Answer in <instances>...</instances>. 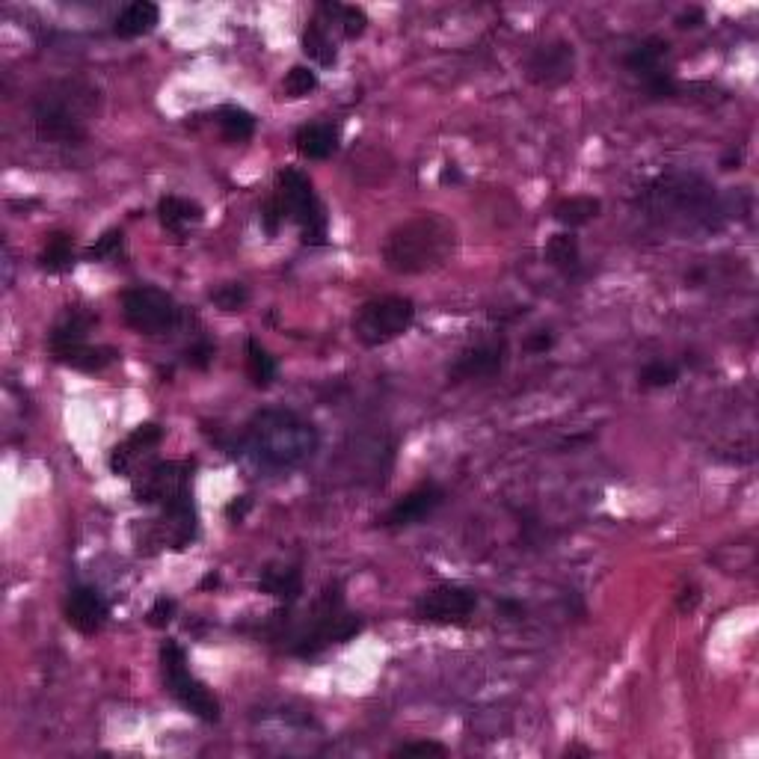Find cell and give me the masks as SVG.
<instances>
[{
    "mask_svg": "<svg viewBox=\"0 0 759 759\" xmlns=\"http://www.w3.org/2000/svg\"><path fill=\"white\" fill-rule=\"evenodd\" d=\"M457 250V226L442 214H416L389 232L383 261L398 276H419L439 270Z\"/></svg>",
    "mask_w": 759,
    "mask_h": 759,
    "instance_id": "1",
    "label": "cell"
},
{
    "mask_svg": "<svg viewBox=\"0 0 759 759\" xmlns=\"http://www.w3.org/2000/svg\"><path fill=\"white\" fill-rule=\"evenodd\" d=\"M101 95L84 81L48 84L33 98V125L39 140L57 146H81L89 134V122L98 116Z\"/></svg>",
    "mask_w": 759,
    "mask_h": 759,
    "instance_id": "2",
    "label": "cell"
},
{
    "mask_svg": "<svg viewBox=\"0 0 759 759\" xmlns=\"http://www.w3.org/2000/svg\"><path fill=\"white\" fill-rule=\"evenodd\" d=\"M318 430L291 410H261L247 424V445L270 469H297L318 451Z\"/></svg>",
    "mask_w": 759,
    "mask_h": 759,
    "instance_id": "3",
    "label": "cell"
},
{
    "mask_svg": "<svg viewBox=\"0 0 759 759\" xmlns=\"http://www.w3.org/2000/svg\"><path fill=\"white\" fill-rule=\"evenodd\" d=\"M644 208L659 223L676 229H697V226L712 229L715 220L721 217L715 190L703 178L682 172L656 178L644 193Z\"/></svg>",
    "mask_w": 759,
    "mask_h": 759,
    "instance_id": "4",
    "label": "cell"
},
{
    "mask_svg": "<svg viewBox=\"0 0 759 759\" xmlns=\"http://www.w3.org/2000/svg\"><path fill=\"white\" fill-rule=\"evenodd\" d=\"M359 632H362V617L344 611L341 585H327L312 605V620L306 632H300L294 641V656L312 659L324 653L330 644H347Z\"/></svg>",
    "mask_w": 759,
    "mask_h": 759,
    "instance_id": "5",
    "label": "cell"
},
{
    "mask_svg": "<svg viewBox=\"0 0 759 759\" xmlns=\"http://www.w3.org/2000/svg\"><path fill=\"white\" fill-rule=\"evenodd\" d=\"M276 199L282 211L300 226L303 244L324 247L327 244V211L312 187V181L300 169H282L276 178Z\"/></svg>",
    "mask_w": 759,
    "mask_h": 759,
    "instance_id": "6",
    "label": "cell"
},
{
    "mask_svg": "<svg viewBox=\"0 0 759 759\" xmlns=\"http://www.w3.org/2000/svg\"><path fill=\"white\" fill-rule=\"evenodd\" d=\"M161 671H164V682L167 691L199 721L205 724H217L220 721V700L214 697V691L190 674L187 668V653L181 644L175 641H164L161 647Z\"/></svg>",
    "mask_w": 759,
    "mask_h": 759,
    "instance_id": "7",
    "label": "cell"
},
{
    "mask_svg": "<svg viewBox=\"0 0 759 759\" xmlns=\"http://www.w3.org/2000/svg\"><path fill=\"white\" fill-rule=\"evenodd\" d=\"M413 321H416L413 300L380 297V300H368L353 315V336L365 347H380V344H389L398 336H404L413 327Z\"/></svg>",
    "mask_w": 759,
    "mask_h": 759,
    "instance_id": "8",
    "label": "cell"
},
{
    "mask_svg": "<svg viewBox=\"0 0 759 759\" xmlns=\"http://www.w3.org/2000/svg\"><path fill=\"white\" fill-rule=\"evenodd\" d=\"M122 318L140 336H164L178 327L181 309L161 288H131L122 297Z\"/></svg>",
    "mask_w": 759,
    "mask_h": 759,
    "instance_id": "9",
    "label": "cell"
},
{
    "mask_svg": "<svg viewBox=\"0 0 759 759\" xmlns=\"http://www.w3.org/2000/svg\"><path fill=\"white\" fill-rule=\"evenodd\" d=\"M190 478L193 463H155L140 481H134V496L140 505L178 507L190 499Z\"/></svg>",
    "mask_w": 759,
    "mask_h": 759,
    "instance_id": "10",
    "label": "cell"
},
{
    "mask_svg": "<svg viewBox=\"0 0 759 759\" xmlns=\"http://www.w3.org/2000/svg\"><path fill=\"white\" fill-rule=\"evenodd\" d=\"M478 608V593L460 585H439L427 591L416 602L413 614L419 623H433V626H463Z\"/></svg>",
    "mask_w": 759,
    "mask_h": 759,
    "instance_id": "11",
    "label": "cell"
},
{
    "mask_svg": "<svg viewBox=\"0 0 759 759\" xmlns=\"http://www.w3.org/2000/svg\"><path fill=\"white\" fill-rule=\"evenodd\" d=\"M576 75V48L564 39L546 42L525 60V78L540 89H558Z\"/></svg>",
    "mask_w": 759,
    "mask_h": 759,
    "instance_id": "12",
    "label": "cell"
},
{
    "mask_svg": "<svg viewBox=\"0 0 759 759\" xmlns=\"http://www.w3.org/2000/svg\"><path fill=\"white\" fill-rule=\"evenodd\" d=\"M507 359V341L505 338H493V341H481L475 347H466L451 371H448V380L451 383H466V380H487V377H496L502 368H505Z\"/></svg>",
    "mask_w": 759,
    "mask_h": 759,
    "instance_id": "13",
    "label": "cell"
},
{
    "mask_svg": "<svg viewBox=\"0 0 759 759\" xmlns=\"http://www.w3.org/2000/svg\"><path fill=\"white\" fill-rule=\"evenodd\" d=\"M445 502V490L433 481L427 484H419L416 490H410L407 496H401L395 505L389 507V513L380 519L383 528H407V525H416L427 519L436 507Z\"/></svg>",
    "mask_w": 759,
    "mask_h": 759,
    "instance_id": "14",
    "label": "cell"
},
{
    "mask_svg": "<svg viewBox=\"0 0 759 759\" xmlns=\"http://www.w3.org/2000/svg\"><path fill=\"white\" fill-rule=\"evenodd\" d=\"M161 439H164V427H161V424L146 422L140 424V427H134V430L128 433V439L119 442V445L110 451V460H107V463H110V472L119 475V478H128L131 469H134V463H137L143 454H149L152 448H158Z\"/></svg>",
    "mask_w": 759,
    "mask_h": 759,
    "instance_id": "15",
    "label": "cell"
},
{
    "mask_svg": "<svg viewBox=\"0 0 759 759\" xmlns=\"http://www.w3.org/2000/svg\"><path fill=\"white\" fill-rule=\"evenodd\" d=\"M110 617V605L95 588H75L66 599V623L81 632V635H95L104 629Z\"/></svg>",
    "mask_w": 759,
    "mask_h": 759,
    "instance_id": "16",
    "label": "cell"
},
{
    "mask_svg": "<svg viewBox=\"0 0 759 759\" xmlns=\"http://www.w3.org/2000/svg\"><path fill=\"white\" fill-rule=\"evenodd\" d=\"M158 24H161V6L152 0H137V3H128L116 15L113 33L119 39H140V36H149Z\"/></svg>",
    "mask_w": 759,
    "mask_h": 759,
    "instance_id": "17",
    "label": "cell"
},
{
    "mask_svg": "<svg viewBox=\"0 0 759 759\" xmlns=\"http://www.w3.org/2000/svg\"><path fill=\"white\" fill-rule=\"evenodd\" d=\"M258 591L270 593L276 599H282L285 605L297 602L300 593H303V576L297 567H288V564H267L258 576Z\"/></svg>",
    "mask_w": 759,
    "mask_h": 759,
    "instance_id": "18",
    "label": "cell"
},
{
    "mask_svg": "<svg viewBox=\"0 0 759 759\" xmlns=\"http://www.w3.org/2000/svg\"><path fill=\"white\" fill-rule=\"evenodd\" d=\"M294 149L309 161H327L338 149V131L333 125H324V122L303 125L294 134Z\"/></svg>",
    "mask_w": 759,
    "mask_h": 759,
    "instance_id": "19",
    "label": "cell"
},
{
    "mask_svg": "<svg viewBox=\"0 0 759 759\" xmlns=\"http://www.w3.org/2000/svg\"><path fill=\"white\" fill-rule=\"evenodd\" d=\"M158 217H161V226L167 232H175V235H184L190 226L202 223L205 211L199 202L193 199H181V196H164L158 202Z\"/></svg>",
    "mask_w": 759,
    "mask_h": 759,
    "instance_id": "20",
    "label": "cell"
},
{
    "mask_svg": "<svg viewBox=\"0 0 759 759\" xmlns=\"http://www.w3.org/2000/svg\"><path fill=\"white\" fill-rule=\"evenodd\" d=\"M57 362L75 368V371H84V374H98L104 368H110L116 359H119V350L116 347H92V344H78V347H69V350H60L54 353Z\"/></svg>",
    "mask_w": 759,
    "mask_h": 759,
    "instance_id": "21",
    "label": "cell"
},
{
    "mask_svg": "<svg viewBox=\"0 0 759 759\" xmlns=\"http://www.w3.org/2000/svg\"><path fill=\"white\" fill-rule=\"evenodd\" d=\"M668 54V42L662 39V36H650V39H644L641 45H635L629 54H626V69L632 72V75H638L641 81H647L650 75H656V72H662V57Z\"/></svg>",
    "mask_w": 759,
    "mask_h": 759,
    "instance_id": "22",
    "label": "cell"
},
{
    "mask_svg": "<svg viewBox=\"0 0 759 759\" xmlns=\"http://www.w3.org/2000/svg\"><path fill=\"white\" fill-rule=\"evenodd\" d=\"M92 315L84 312V309H69L63 315V321L54 327L51 333V353H60V350H69V347H78V344H86V333L92 327Z\"/></svg>",
    "mask_w": 759,
    "mask_h": 759,
    "instance_id": "23",
    "label": "cell"
},
{
    "mask_svg": "<svg viewBox=\"0 0 759 759\" xmlns=\"http://www.w3.org/2000/svg\"><path fill=\"white\" fill-rule=\"evenodd\" d=\"M300 45H303V54H306L312 63H318L321 69H330V66H336V60H338L336 42H333L330 30H327L324 24H318L315 18H312V21H309V27L303 30V39H300Z\"/></svg>",
    "mask_w": 759,
    "mask_h": 759,
    "instance_id": "24",
    "label": "cell"
},
{
    "mask_svg": "<svg viewBox=\"0 0 759 759\" xmlns=\"http://www.w3.org/2000/svg\"><path fill=\"white\" fill-rule=\"evenodd\" d=\"M599 211H602V202L599 199H593V196H570V199H564V202H558L555 205V220L564 226V229H582V226H588L591 220L599 217Z\"/></svg>",
    "mask_w": 759,
    "mask_h": 759,
    "instance_id": "25",
    "label": "cell"
},
{
    "mask_svg": "<svg viewBox=\"0 0 759 759\" xmlns=\"http://www.w3.org/2000/svg\"><path fill=\"white\" fill-rule=\"evenodd\" d=\"M75 264V244H72V235L66 232H54L45 244V250L39 255V267L48 270V273H66L72 270Z\"/></svg>",
    "mask_w": 759,
    "mask_h": 759,
    "instance_id": "26",
    "label": "cell"
},
{
    "mask_svg": "<svg viewBox=\"0 0 759 759\" xmlns=\"http://www.w3.org/2000/svg\"><path fill=\"white\" fill-rule=\"evenodd\" d=\"M217 125L226 143H247L255 134V116L244 107H223L217 113Z\"/></svg>",
    "mask_w": 759,
    "mask_h": 759,
    "instance_id": "27",
    "label": "cell"
},
{
    "mask_svg": "<svg viewBox=\"0 0 759 759\" xmlns=\"http://www.w3.org/2000/svg\"><path fill=\"white\" fill-rule=\"evenodd\" d=\"M546 261L561 270V273H576L579 270V241L573 232H558L546 244Z\"/></svg>",
    "mask_w": 759,
    "mask_h": 759,
    "instance_id": "28",
    "label": "cell"
},
{
    "mask_svg": "<svg viewBox=\"0 0 759 759\" xmlns=\"http://www.w3.org/2000/svg\"><path fill=\"white\" fill-rule=\"evenodd\" d=\"M247 374L258 389H267L276 380V359L267 353V347H261L258 338L247 341Z\"/></svg>",
    "mask_w": 759,
    "mask_h": 759,
    "instance_id": "29",
    "label": "cell"
},
{
    "mask_svg": "<svg viewBox=\"0 0 759 759\" xmlns=\"http://www.w3.org/2000/svg\"><path fill=\"white\" fill-rule=\"evenodd\" d=\"M211 300H214V306H220L223 312H238V309L247 306L250 291H247L241 282H226V285H220V288L211 291Z\"/></svg>",
    "mask_w": 759,
    "mask_h": 759,
    "instance_id": "30",
    "label": "cell"
},
{
    "mask_svg": "<svg viewBox=\"0 0 759 759\" xmlns=\"http://www.w3.org/2000/svg\"><path fill=\"white\" fill-rule=\"evenodd\" d=\"M285 92L288 98H306L318 89V75L309 69V66H294L288 75H285Z\"/></svg>",
    "mask_w": 759,
    "mask_h": 759,
    "instance_id": "31",
    "label": "cell"
},
{
    "mask_svg": "<svg viewBox=\"0 0 759 759\" xmlns=\"http://www.w3.org/2000/svg\"><path fill=\"white\" fill-rule=\"evenodd\" d=\"M638 380H641L644 389H665V386H674L676 380H679V371H676L674 365H668V362H650L641 371Z\"/></svg>",
    "mask_w": 759,
    "mask_h": 759,
    "instance_id": "32",
    "label": "cell"
},
{
    "mask_svg": "<svg viewBox=\"0 0 759 759\" xmlns=\"http://www.w3.org/2000/svg\"><path fill=\"white\" fill-rule=\"evenodd\" d=\"M122 247V232L119 229H110V232H104L89 250H86V261H104V258H110V255L116 253Z\"/></svg>",
    "mask_w": 759,
    "mask_h": 759,
    "instance_id": "33",
    "label": "cell"
},
{
    "mask_svg": "<svg viewBox=\"0 0 759 759\" xmlns=\"http://www.w3.org/2000/svg\"><path fill=\"white\" fill-rule=\"evenodd\" d=\"M448 748L439 742H407L392 751V757H445Z\"/></svg>",
    "mask_w": 759,
    "mask_h": 759,
    "instance_id": "34",
    "label": "cell"
},
{
    "mask_svg": "<svg viewBox=\"0 0 759 759\" xmlns=\"http://www.w3.org/2000/svg\"><path fill=\"white\" fill-rule=\"evenodd\" d=\"M644 86H647V95L650 98H656V101H662V98H674L676 95V81L662 69V72H656V75H650L647 81H644Z\"/></svg>",
    "mask_w": 759,
    "mask_h": 759,
    "instance_id": "35",
    "label": "cell"
},
{
    "mask_svg": "<svg viewBox=\"0 0 759 759\" xmlns=\"http://www.w3.org/2000/svg\"><path fill=\"white\" fill-rule=\"evenodd\" d=\"M172 617H175V599H167V596H161L149 608V614H146V620H149L152 629H167L169 623H172Z\"/></svg>",
    "mask_w": 759,
    "mask_h": 759,
    "instance_id": "36",
    "label": "cell"
},
{
    "mask_svg": "<svg viewBox=\"0 0 759 759\" xmlns=\"http://www.w3.org/2000/svg\"><path fill=\"white\" fill-rule=\"evenodd\" d=\"M282 220H285V211H282L279 199L270 196V199L264 202V208H261V226H264V232H267V235H276L279 226H282Z\"/></svg>",
    "mask_w": 759,
    "mask_h": 759,
    "instance_id": "37",
    "label": "cell"
},
{
    "mask_svg": "<svg viewBox=\"0 0 759 759\" xmlns=\"http://www.w3.org/2000/svg\"><path fill=\"white\" fill-rule=\"evenodd\" d=\"M211 359H214V344H211V341H199V344H193V347L184 353V362H187L190 368H199V371H205V368L211 365Z\"/></svg>",
    "mask_w": 759,
    "mask_h": 759,
    "instance_id": "38",
    "label": "cell"
},
{
    "mask_svg": "<svg viewBox=\"0 0 759 759\" xmlns=\"http://www.w3.org/2000/svg\"><path fill=\"white\" fill-rule=\"evenodd\" d=\"M552 344H555V336H552V333H534V336L525 338V350H528V353H546Z\"/></svg>",
    "mask_w": 759,
    "mask_h": 759,
    "instance_id": "39",
    "label": "cell"
},
{
    "mask_svg": "<svg viewBox=\"0 0 759 759\" xmlns=\"http://www.w3.org/2000/svg\"><path fill=\"white\" fill-rule=\"evenodd\" d=\"M250 507H253L250 496H238L235 502H229V505H226V516H229L232 522H244V516L250 513Z\"/></svg>",
    "mask_w": 759,
    "mask_h": 759,
    "instance_id": "40",
    "label": "cell"
},
{
    "mask_svg": "<svg viewBox=\"0 0 759 759\" xmlns=\"http://www.w3.org/2000/svg\"><path fill=\"white\" fill-rule=\"evenodd\" d=\"M700 605V591L691 585V588H682V593H679V599H676V608L682 611V614H688V611H694Z\"/></svg>",
    "mask_w": 759,
    "mask_h": 759,
    "instance_id": "41",
    "label": "cell"
},
{
    "mask_svg": "<svg viewBox=\"0 0 759 759\" xmlns=\"http://www.w3.org/2000/svg\"><path fill=\"white\" fill-rule=\"evenodd\" d=\"M703 24V9H688L676 18V27L688 30V27H700Z\"/></svg>",
    "mask_w": 759,
    "mask_h": 759,
    "instance_id": "42",
    "label": "cell"
},
{
    "mask_svg": "<svg viewBox=\"0 0 759 759\" xmlns=\"http://www.w3.org/2000/svg\"><path fill=\"white\" fill-rule=\"evenodd\" d=\"M439 181H442V184H460V181H463V175H460V169L454 167V164H445L442 175H439Z\"/></svg>",
    "mask_w": 759,
    "mask_h": 759,
    "instance_id": "43",
    "label": "cell"
},
{
    "mask_svg": "<svg viewBox=\"0 0 759 759\" xmlns=\"http://www.w3.org/2000/svg\"><path fill=\"white\" fill-rule=\"evenodd\" d=\"M739 164H742V155H739V152H733V155H727V158L721 161V167L724 169H736Z\"/></svg>",
    "mask_w": 759,
    "mask_h": 759,
    "instance_id": "44",
    "label": "cell"
},
{
    "mask_svg": "<svg viewBox=\"0 0 759 759\" xmlns=\"http://www.w3.org/2000/svg\"><path fill=\"white\" fill-rule=\"evenodd\" d=\"M217 585H220V576H217V573H211V576H205V579H202V585H199V588H202V591H208V588H217Z\"/></svg>",
    "mask_w": 759,
    "mask_h": 759,
    "instance_id": "45",
    "label": "cell"
}]
</instances>
